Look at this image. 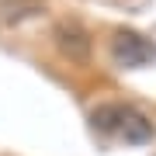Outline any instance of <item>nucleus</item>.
<instances>
[{"instance_id": "obj_1", "label": "nucleus", "mask_w": 156, "mask_h": 156, "mask_svg": "<svg viewBox=\"0 0 156 156\" xmlns=\"http://www.w3.org/2000/svg\"><path fill=\"white\" fill-rule=\"evenodd\" d=\"M90 122L101 135L122 139L128 146H142L153 139V122L132 104H101V108H94Z\"/></svg>"}, {"instance_id": "obj_2", "label": "nucleus", "mask_w": 156, "mask_h": 156, "mask_svg": "<svg viewBox=\"0 0 156 156\" xmlns=\"http://www.w3.org/2000/svg\"><path fill=\"white\" fill-rule=\"evenodd\" d=\"M111 59L122 69H139L149 59H156V45L149 38H142L139 31H118L111 38Z\"/></svg>"}, {"instance_id": "obj_3", "label": "nucleus", "mask_w": 156, "mask_h": 156, "mask_svg": "<svg viewBox=\"0 0 156 156\" xmlns=\"http://www.w3.org/2000/svg\"><path fill=\"white\" fill-rule=\"evenodd\" d=\"M56 42H59V49L69 59H87V52H90V38H87V31L80 24H59L56 28Z\"/></svg>"}, {"instance_id": "obj_4", "label": "nucleus", "mask_w": 156, "mask_h": 156, "mask_svg": "<svg viewBox=\"0 0 156 156\" xmlns=\"http://www.w3.org/2000/svg\"><path fill=\"white\" fill-rule=\"evenodd\" d=\"M42 11V0H0V17L4 21H24V17L38 14Z\"/></svg>"}]
</instances>
